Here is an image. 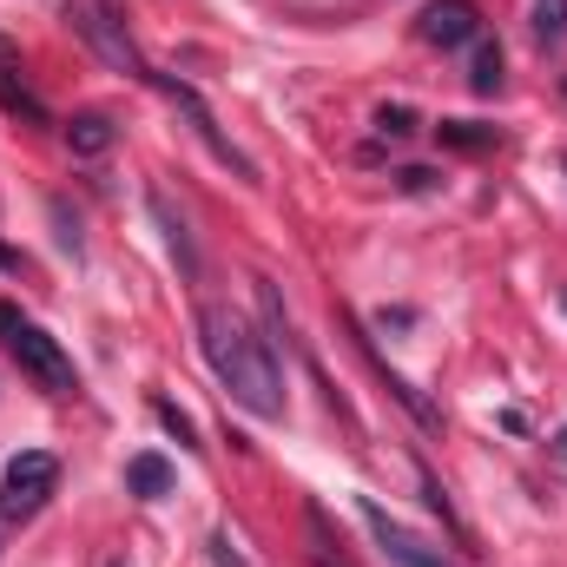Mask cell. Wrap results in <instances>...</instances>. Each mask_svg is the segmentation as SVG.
Listing matches in <instances>:
<instances>
[{"instance_id":"6da1fadb","label":"cell","mask_w":567,"mask_h":567,"mask_svg":"<svg viewBox=\"0 0 567 567\" xmlns=\"http://www.w3.org/2000/svg\"><path fill=\"white\" fill-rule=\"evenodd\" d=\"M198 343H205V363L212 377L225 383V396L265 423L284 416V370L271 357V337H258L231 303H205L198 310Z\"/></svg>"},{"instance_id":"7a4b0ae2","label":"cell","mask_w":567,"mask_h":567,"mask_svg":"<svg viewBox=\"0 0 567 567\" xmlns=\"http://www.w3.org/2000/svg\"><path fill=\"white\" fill-rule=\"evenodd\" d=\"M0 343H7V350L20 357V370H27V377H40L53 396H73V390H80V370H73V357H66V350H60V343H53V337H47L33 317H27V310L0 303Z\"/></svg>"},{"instance_id":"3957f363","label":"cell","mask_w":567,"mask_h":567,"mask_svg":"<svg viewBox=\"0 0 567 567\" xmlns=\"http://www.w3.org/2000/svg\"><path fill=\"white\" fill-rule=\"evenodd\" d=\"M66 20H73V33H80L113 73H126V80H145V86H152V66L140 60V47H133V33H126V20H120L113 0H66Z\"/></svg>"},{"instance_id":"277c9868","label":"cell","mask_w":567,"mask_h":567,"mask_svg":"<svg viewBox=\"0 0 567 567\" xmlns=\"http://www.w3.org/2000/svg\"><path fill=\"white\" fill-rule=\"evenodd\" d=\"M60 488V462L47 449H20L0 475V515L7 522H27L33 508H47V495Z\"/></svg>"},{"instance_id":"5b68a950","label":"cell","mask_w":567,"mask_h":567,"mask_svg":"<svg viewBox=\"0 0 567 567\" xmlns=\"http://www.w3.org/2000/svg\"><path fill=\"white\" fill-rule=\"evenodd\" d=\"M357 515H363V528L377 535V548H383L396 567H455L442 548H429L416 528H403V522H396V515H390L377 495H357Z\"/></svg>"},{"instance_id":"8992f818","label":"cell","mask_w":567,"mask_h":567,"mask_svg":"<svg viewBox=\"0 0 567 567\" xmlns=\"http://www.w3.org/2000/svg\"><path fill=\"white\" fill-rule=\"evenodd\" d=\"M152 86H158V93H165V100H172V106H178V113L192 120V133H198V140L212 145V158H218V165H231L238 178H258V158H245L238 145L225 140V133H218V120H212V106H205V100H198V93H192L185 80H172V73H152Z\"/></svg>"},{"instance_id":"52a82bcc","label":"cell","mask_w":567,"mask_h":567,"mask_svg":"<svg viewBox=\"0 0 567 567\" xmlns=\"http://www.w3.org/2000/svg\"><path fill=\"white\" fill-rule=\"evenodd\" d=\"M416 33H423L429 47L455 53V47H475V40H482V20H475V7H468V0H429Z\"/></svg>"},{"instance_id":"ba28073f","label":"cell","mask_w":567,"mask_h":567,"mask_svg":"<svg viewBox=\"0 0 567 567\" xmlns=\"http://www.w3.org/2000/svg\"><path fill=\"white\" fill-rule=\"evenodd\" d=\"M66 145H73V158H106L120 145V126L106 113H73L66 120Z\"/></svg>"},{"instance_id":"9c48e42d","label":"cell","mask_w":567,"mask_h":567,"mask_svg":"<svg viewBox=\"0 0 567 567\" xmlns=\"http://www.w3.org/2000/svg\"><path fill=\"white\" fill-rule=\"evenodd\" d=\"M126 495H140V502H165V495H172V462L152 455V449L133 455V462H126Z\"/></svg>"},{"instance_id":"30bf717a","label":"cell","mask_w":567,"mask_h":567,"mask_svg":"<svg viewBox=\"0 0 567 567\" xmlns=\"http://www.w3.org/2000/svg\"><path fill=\"white\" fill-rule=\"evenodd\" d=\"M303 522H310V561H317V567H350V561H343V535L330 528V515H323L317 502H310V515H303Z\"/></svg>"},{"instance_id":"8fae6325","label":"cell","mask_w":567,"mask_h":567,"mask_svg":"<svg viewBox=\"0 0 567 567\" xmlns=\"http://www.w3.org/2000/svg\"><path fill=\"white\" fill-rule=\"evenodd\" d=\"M468 86H475L482 100H495V93H502V47H495L488 33L475 40V60H468Z\"/></svg>"},{"instance_id":"7c38bea8","label":"cell","mask_w":567,"mask_h":567,"mask_svg":"<svg viewBox=\"0 0 567 567\" xmlns=\"http://www.w3.org/2000/svg\"><path fill=\"white\" fill-rule=\"evenodd\" d=\"M152 218L165 225V238H172V258L185 265V278H198V251H192V238H185V218L165 205V192H152Z\"/></svg>"},{"instance_id":"4fadbf2b","label":"cell","mask_w":567,"mask_h":567,"mask_svg":"<svg viewBox=\"0 0 567 567\" xmlns=\"http://www.w3.org/2000/svg\"><path fill=\"white\" fill-rule=\"evenodd\" d=\"M0 106H7V113H20L27 126H47V106L27 93V80H13V66H7V60H0Z\"/></svg>"},{"instance_id":"5bb4252c","label":"cell","mask_w":567,"mask_h":567,"mask_svg":"<svg viewBox=\"0 0 567 567\" xmlns=\"http://www.w3.org/2000/svg\"><path fill=\"white\" fill-rule=\"evenodd\" d=\"M435 140L455 145V152H488V145H495V126H475V120H442V126H435Z\"/></svg>"},{"instance_id":"9a60e30c","label":"cell","mask_w":567,"mask_h":567,"mask_svg":"<svg viewBox=\"0 0 567 567\" xmlns=\"http://www.w3.org/2000/svg\"><path fill=\"white\" fill-rule=\"evenodd\" d=\"M152 416H158V423H165L172 435H178V449H192V455L205 449V442H198V423H192V416H185L178 403H165V396H158V403H152Z\"/></svg>"},{"instance_id":"2e32d148","label":"cell","mask_w":567,"mask_h":567,"mask_svg":"<svg viewBox=\"0 0 567 567\" xmlns=\"http://www.w3.org/2000/svg\"><path fill=\"white\" fill-rule=\"evenodd\" d=\"M561 33H567V0H535V40L555 47Z\"/></svg>"},{"instance_id":"e0dca14e","label":"cell","mask_w":567,"mask_h":567,"mask_svg":"<svg viewBox=\"0 0 567 567\" xmlns=\"http://www.w3.org/2000/svg\"><path fill=\"white\" fill-rule=\"evenodd\" d=\"M416 482H423V502H429V508H435V515H442V522H449V528H455V542L468 548V535H462V522H455V508H449V495H442V482L429 475V462H423V468H416Z\"/></svg>"},{"instance_id":"ac0fdd59","label":"cell","mask_w":567,"mask_h":567,"mask_svg":"<svg viewBox=\"0 0 567 567\" xmlns=\"http://www.w3.org/2000/svg\"><path fill=\"white\" fill-rule=\"evenodd\" d=\"M377 133H383V140H410V133H416V113H410V106H383V113H377Z\"/></svg>"},{"instance_id":"d6986e66","label":"cell","mask_w":567,"mask_h":567,"mask_svg":"<svg viewBox=\"0 0 567 567\" xmlns=\"http://www.w3.org/2000/svg\"><path fill=\"white\" fill-rule=\"evenodd\" d=\"M396 185H403V192H435V185H442V172H429V165H403V172H396Z\"/></svg>"},{"instance_id":"ffe728a7","label":"cell","mask_w":567,"mask_h":567,"mask_svg":"<svg viewBox=\"0 0 567 567\" xmlns=\"http://www.w3.org/2000/svg\"><path fill=\"white\" fill-rule=\"evenodd\" d=\"M212 561H218V567H245L238 555H231V542H225V535H212Z\"/></svg>"},{"instance_id":"44dd1931","label":"cell","mask_w":567,"mask_h":567,"mask_svg":"<svg viewBox=\"0 0 567 567\" xmlns=\"http://www.w3.org/2000/svg\"><path fill=\"white\" fill-rule=\"evenodd\" d=\"M0 271H20V251H7V245H0Z\"/></svg>"},{"instance_id":"7402d4cb","label":"cell","mask_w":567,"mask_h":567,"mask_svg":"<svg viewBox=\"0 0 567 567\" xmlns=\"http://www.w3.org/2000/svg\"><path fill=\"white\" fill-rule=\"evenodd\" d=\"M555 455H561V462H567V429H561V435H555Z\"/></svg>"}]
</instances>
